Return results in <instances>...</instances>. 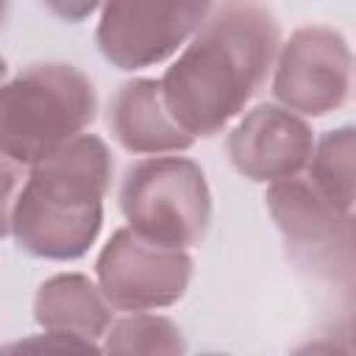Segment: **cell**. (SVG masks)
<instances>
[{
  "mask_svg": "<svg viewBox=\"0 0 356 356\" xmlns=\"http://www.w3.org/2000/svg\"><path fill=\"white\" fill-rule=\"evenodd\" d=\"M278 44L281 28L267 6H211L159 81L175 125L192 139L220 134L267 81Z\"/></svg>",
  "mask_w": 356,
  "mask_h": 356,
  "instance_id": "obj_1",
  "label": "cell"
},
{
  "mask_svg": "<svg viewBox=\"0 0 356 356\" xmlns=\"http://www.w3.org/2000/svg\"><path fill=\"white\" fill-rule=\"evenodd\" d=\"M111 170V150L95 134H81L33 164L11 222L19 250L50 261L81 259L103 228Z\"/></svg>",
  "mask_w": 356,
  "mask_h": 356,
  "instance_id": "obj_2",
  "label": "cell"
},
{
  "mask_svg": "<svg viewBox=\"0 0 356 356\" xmlns=\"http://www.w3.org/2000/svg\"><path fill=\"white\" fill-rule=\"evenodd\" d=\"M97 117L95 83L72 64H31L0 86V156L33 167Z\"/></svg>",
  "mask_w": 356,
  "mask_h": 356,
  "instance_id": "obj_3",
  "label": "cell"
},
{
  "mask_svg": "<svg viewBox=\"0 0 356 356\" xmlns=\"http://www.w3.org/2000/svg\"><path fill=\"white\" fill-rule=\"evenodd\" d=\"M120 209L139 239L184 250L197 245L211 222V192L197 161L153 156L125 170Z\"/></svg>",
  "mask_w": 356,
  "mask_h": 356,
  "instance_id": "obj_4",
  "label": "cell"
},
{
  "mask_svg": "<svg viewBox=\"0 0 356 356\" xmlns=\"http://www.w3.org/2000/svg\"><path fill=\"white\" fill-rule=\"evenodd\" d=\"M267 211L273 214L289 256L309 267L314 275L342 281L350 286L353 278V217L337 211L323 200L309 181L289 178L278 181L264 195Z\"/></svg>",
  "mask_w": 356,
  "mask_h": 356,
  "instance_id": "obj_5",
  "label": "cell"
},
{
  "mask_svg": "<svg viewBox=\"0 0 356 356\" xmlns=\"http://www.w3.org/2000/svg\"><path fill=\"white\" fill-rule=\"evenodd\" d=\"M350 70L353 56L337 28L303 25L275 53L273 95L292 114L323 117L345 106Z\"/></svg>",
  "mask_w": 356,
  "mask_h": 356,
  "instance_id": "obj_6",
  "label": "cell"
},
{
  "mask_svg": "<svg viewBox=\"0 0 356 356\" xmlns=\"http://www.w3.org/2000/svg\"><path fill=\"white\" fill-rule=\"evenodd\" d=\"M95 273L108 306L142 314L184 298L192 278V259L186 250L159 248L139 239L131 228H120L103 245Z\"/></svg>",
  "mask_w": 356,
  "mask_h": 356,
  "instance_id": "obj_7",
  "label": "cell"
},
{
  "mask_svg": "<svg viewBox=\"0 0 356 356\" xmlns=\"http://www.w3.org/2000/svg\"><path fill=\"white\" fill-rule=\"evenodd\" d=\"M209 11L211 3H106L97 22V47L117 70L153 67L172 56Z\"/></svg>",
  "mask_w": 356,
  "mask_h": 356,
  "instance_id": "obj_8",
  "label": "cell"
},
{
  "mask_svg": "<svg viewBox=\"0 0 356 356\" xmlns=\"http://www.w3.org/2000/svg\"><path fill=\"white\" fill-rule=\"evenodd\" d=\"M314 131L309 122L281 106L261 103L250 108L228 134V156L239 175L259 184L298 178L312 159Z\"/></svg>",
  "mask_w": 356,
  "mask_h": 356,
  "instance_id": "obj_9",
  "label": "cell"
},
{
  "mask_svg": "<svg viewBox=\"0 0 356 356\" xmlns=\"http://www.w3.org/2000/svg\"><path fill=\"white\" fill-rule=\"evenodd\" d=\"M108 128L125 150L145 156L178 153L195 145L170 117L156 78H134L114 92L108 103Z\"/></svg>",
  "mask_w": 356,
  "mask_h": 356,
  "instance_id": "obj_10",
  "label": "cell"
},
{
  "mask_svg": "<svg viewBox=\"0 0 356 356\" xmlns=\"http://www.w3.org/2000/svg\"><path fill=\"white\" fill-rule=\"evenodd\" d=\"M33 317L44 331L97 339L111 325V309L95 281L83 273H58L39 284Z\"/></svg>",
  "mask_w": 356,
  "mask_h": 356,
  "instance_id": "obj_11",
  "label": "cell"
},
{
  "mask_svg": "<svg viewBox=\"0 0 356 356\" xmlns=\"http://www.w3.org/2000/svg\"><path fill=\"white\" fill-rule=\"evenodd\" d=\"M353 125L328 131L309 159L312 189L342 214H350L353 209Z\"/></svg>",
  "mask_w": 356,
  "mask_h": 356,
  "instance_id": "obj_12",
  "label": "cell"
},
{
  "mask_svg": "<svg viewBox=\"0 0 356 356\" xmlns=\"http://www.w3.org/2000/svg\"><path fill=\"white\" fill-rule=\"evenodd\" d=\"M103 356H186V339L170 317L142 312L111 323Z\"/></svg>",
  "mask_w": 356,
  "mask_h": 356,
  "instance_id": "obj_13",
  "label": "cell"
},
{
  "mask_svg": "<svg viewBox=\"0 0 356 356\" xmlns=\"http://www.w3.org/2000/svg\"><path fill=\"white\" fill-rule=\"evenodd\" d=\"M0 356H103V350L95 345V339L44 331L0 345Z\"/></svg>",
  "mask_w": 356,
  "mask_h": 356,
  "instance_id": "obj_14",
  "label": "cell"
},
{
  "mask_svg": "<svg viewBox=\"0 0 356 356\" xmlns=\"http://www.w3.org/2000/svg\"><path fill=\"white\" fill-rule=\"evenodd\" d=\"M28 170L6 156H0V236L11 234V222H14V209L19 200V192L25 186Z\"/></svg>",
  "mask_w": 356,
  "mask_h": 356,
  "instance_id": "obj_15",
  "label": "cell"
},
{
  "mask_svg": "<svg viewBox=\"0 0 356 356\" xmlns=\"http://www.w3.org/2000/svg\"><path fill=\"white\" fill-rule=\"evenodd\" d=\"M289 356H350V345L345 339H334V337H320L312 342H303L300 348H295Z\"/></svg>",
  "mask_w": 356,
  "mask_h": 356,
  "instance_id": "obj_16",
  "label": "cell"
},
{
  "mask_svg": "<svg viewBox=\"0 0 356 356\" xmlns=\"http://www.w3.org/2000/svg\"><path fill=\"white\" fill-rule=\"evenodd\" d=\"M6 75H8V64H6V58L0 56V86L6 83Z\"/></svg>",
  "mask_w": 356,
  "mask_h": 356,
  "instance_id": "obj_17",
  "label": "cell"
},
{
  "mask_svg": "<svg viewBox=\"0 0 356 356\" xmlns=\"http://www.w3.org/2000/svg\"><path fill=\"white\" fill-rule=\"evenodd\" d=\"M6 11H8V6H6V3H0V25H3V19H6Z\"/></svg>",
  "mask_w": 356,
  "mask_h": 356,
  "instance_id": "obj_18",
  "label": "cell"
},
{
  "mask_svg": "<svg viewBox=\"0 0 356 356\" xmlns=\"http://www.w3.org/2000/svg\"><path fill=\"white\" fill-rule=\"evenodd\" d=\"M203 356H225V353H203Z\"/></svg>",
  "mask_w": 356,
  "mask_h": 356,
  "instance_id": "obj_19",
  "label": "cell"
}]
</instances>
